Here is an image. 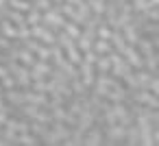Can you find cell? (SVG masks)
I'll return each mask as SVG.
<instances>
[{
	"label": "cell",
	"mask_w": 159,
	"mask_h": 146,
	"mask_svg": "<svg viewBox=\"0 0 159 146\" xmlns=\"http://www.w3.org/2000/svg\"><path fill=\"white\" fill-rule=\"evenodd\" d=\"M92 50L96 52V55H109L113 48H111V42L109 39H94V44H92Z\"/></svg>",
	"instance_id": "2e32d148"
},
{
	"label": "cell",
	"mask_w": 159,
	"mask_h": 146,
	"mask_svg": "<svg viewBox=\"0 0 159 146\" xmlns=\"http://www.w3.org/2000/svg\"><path fill=\"white\" fill-rule=\"evenodd\" d=\"M111 111H113V118H116V122H118V124L126 126V124H131V122H133V116H131L129 105H126L124 100L111 103Z\"/></svg>",
	"instance_id": "8992f818"
},
{
	"label": "cell",
	"mask_w": 159,
	"mask_h": 146,
	"mask_svg": "<svg viewBox=\"0 0 159 146\" xmlns=\"http://www.w3.org/2000/svg\"><path fill=\"white\" fill-rule=\"evenodd\" d=\"M137 31H139V35H146V37L157 35L159 33V22H142L137 26Z\"/></svg>",
	"instance_id": "ffe728a7"
},
{
	"label": "cell",
	"mask_w": 159,
	"mask_h": 146,
	"mask_svg": "<svg viewBox=\"0 0 159 146\" xmlns=\"http://www.w3.org/2000/svg\"><path fill=\"white\" fill-rule=\"evenodd\" d=\"M0 9H2V11L7 9V0H0Z\"/></svg>",
	"instance_id": "4316f807"
},
{
	"label": "cell",
	"mask_w": 159,
	"mask_h": 146,
	"mask_svg": "<svg viewBox=\"0 0 159 146\" xmlns=\"http://www.w3.org/2000/svg\"><path fill=\"white\" fill-rule=\"evenodd\" d=\"M148 5L150 7H159V0H148Z\"/></svg>",
	"instance_id": "484cf974"
},
{
	"label": "cell",
	"mask_w": 159,
	"mask_h": 146,
	"mask_svg": "<svg viewBox=\"0 0 159 146\" xmlns=\"http://www.w3.org/2000/svg\"><path fill=\"white\" fill-rule=\"evenodd\" d=\"M124 144H126V146H139V131H137L135 122L126 124V133H124Z\"/></svg>",
	"instance_id": "7c38bea8"
},
{
	"label": "cell",
	"mask_w": 159,
	"mask_h": 146,
	"mask_svg": "<svg viewBox=\"0 0 159 146\" xmlns=\"http://www.w3.org/2000/svg\"><path fill=\"white\" fill-rule=\"evenodd\" d=\"M31 72V81H39V79H48V74L52 72V63L44 61V59H35V63L29 68Z\"/></svg>",
	"instance_id": "ba28073f"
},
{
	"label": "cell",
	"mask_w": 159,
	"mask_h": 146,
	"mask_svg": "<svg viewBox=\"0 0 159 146\" xmlns=\"http://www.w3.org/2000/svg\"><path fill=\"white\" fill-rule=\"evenodd\" d=\"M18 144H22V146H37L39 137L35 133H31V131H22V133H18Z\"/></svg>",
	"instance_id": "ac0fdd59"
},
{
	"label": "cell",
	"mask_w": 159,
	"mask_h": 146,
	"mask_svg": "<svg viewBox=\"0 0 159 146\" xmlns=\"http://www.w3.org/2000/svg\"><path fill=\"white\" fill-rule=\"evenodd\" d=\"M111 48L116 50V52H122L124 50V46H126V39H124V35H122V31L120 29H113V33H111Z\"/></svg>",
	"instance_id": "9a60e30c"
},
{
	"label": "cell",
	"mask_w": 159,
	"mask_h": 146,
	"mask_svg": "<svg viewBox=\"0 0 159 146\" xmlns=\"http://www.w3.org/2000/svg\"><path fill=\"white\" fill-rule=\"evenodd\" d=\"M24 22H26L29 26L39 24V22H42V11H39V9H35V7H31V9L24 13Z\"/></svg>",
	"instance_id": "44dd1931"
},
{
	"label": "cell",
	"mask_w": 159,
	"mask_h": 146,
	"mask_svg": "<svg viewBox=\"0 0 159 146\" xmlns=\"http://www.w3.org/2000/svg\"><path fill=\"white\" fill-rule=\"evenodd\" d=\"M94 70H96L98 74H107V72L111 70V57H109V55H98L96 61H94Z\"/></svg>",
	"instance_id": "5bb4252c"
},
{
	"label": "cell",
	"mask_w": 159,
	"mask_h": 146,
	"mask_svg": "<svg viewBox=\"0 0 159 146\" xmlns=\"http://www.w3.org/2000/svg\"><path fill=\"white\" fill-rule=\"evenodd\" d=\"M111 33H113V29H111L105 20H100L98 26H96V37H98V39H111Z\"/></svg>",
	"instance_id": "603a6c76"
},
{
	"label": "cell",
	"mask_w": 159,
	"mask_h": 146,
	"mask_svg": "<svg viewBox=\"0 0 159 146\" xmlns=\"http://www.w3.org/2000/svg\"><path fill=\"white\" fill-rule=\"evenodd\" d=\"M31 2H33V7L39 9V11H46V9H50V7L55 5L52 0H31Z\"/></svg>",
	"instance_id": "d4e9b609"
},
{
	"label": "cell",
	"mask_w": 159,
	"mask_h": 146,
	"mask_svg": "<svg viewBox=\"0 0 159 146\" xmlns=\"http://www.w3.org/2000/svg\"><path fill=\"white\" fill-rule=\"evenodd\" d=\"M63 2H70V5H79L81 0H63Z\"/></svg>",
	"instance_id": "83f0119b"
},
{
	"label": "cell",
	"mask_w": 159,
	"mask_h": 146,
	"mask_svg": "<svg viewBox=\"0 0 159 146\" xmlns=\"http://www.w3.org/2000/svg\"><path fill=\"white\" fill-rule=\"evenodd\" d=\"M126 100L137 103V105H144V107H150V109H159V98H157V94L148 92L146 87H137V89L129 92ZM126 100H124V103H126Z\"/></svg>",
	"instance_id": "7a4b0ae2"
},
{
	"label": "cell",
	"mask_w": 159,
	"mask_h": 146,
	"mask_svg": "<svg viewBox=\"0 0 159 146\" xmlns=\"http://www.w3.org/2000/svg\"><path fill=\"white\" fill-rule=\"evenodd\" d=\"M42 24H46L48 29H52V31L57 33V31H59V29L66 24V18H63V16H61V11H59V9L52 5L50 9L42 11Z\"/></svg>",
	"instance_id": "277c9868"
},
{
	"label": "cell",
	"mask_w": 159,
	"mask_h": 146,
	"mask_svg": "<svg viewBox=\"0 0 159 146\" xmlns=\"http://www.w3.org/2000/svg\"><path fill=\"white\" fill-rule=\"evenodd\" d=\"M76 70H79V79H81V83H83L87 89H92V85H94V79H96L94 63H85V61H81V63L76 66Z\"/></svg>",
	"instance_id": "9c48e42d"
},
{
	"label": "cell",
	"mask_w": 159,
	"mask_h": 146,
	"mask_svg": "<svg viewBox=\"0 0 159 146\" xmlns=\"http://www.w3.org/2000/svg\"><path fill=\"white\" fill-rule=\"evenodd\" d=\"M102 142H105V137H102V126L94 122V124L85 131L81 144H85V146H98V144H102Z\"/></svg>",
	"instance_id": "30bf717a"
},
{
	"label": "cell",
	"mask_w": 159,
	"mask_h": 146,
	"mask_svg": "<svg viewBox=\"0 0 159 146\" xmlns=\"http://www.w3.org/2000/svg\"><path fill=\"white\" fill-rule=\"evenodd\" d=\"M31 37H35L37 42H42V44H48V46H52V44H57V33L52 31V29H48L46 24H35V26H31Z\"/></svg>",
	"instance_id": "5b68a950"
},
{
	"label": "cell",
	"mask_w": 159,
	"mask_h": 146,
	"mask_svg": "<svg viewBox=\"0 0 159 146\" xmlns=\"http://www.w3.org/2000/svg\"><path fill=\"white\" fill-rule=\"evenodd\" d=\"M2 63L7 66L9 74L13 76L16 87L26 89V87L31 85V72H29V66H24V63H20V61H16V59H7V61H2Z\"/></svg>",
	"instance_id": "6da1fadb"
},
{
	"label": "cell",
	"mask_w": 159,
	"mask_h": 146,
	"mask_svg": "<svg viewBox=\"0 0 159 146\" xmlns=\"http://www.w3.org/2000/svg\"><path fill=\"white\" fill-rule=\"evenodd\" d=\"M120 31H122V35H124V39H126V44H133V46H135V42L139 39V31H137V26H135L133 22H129V24L122 26Z\"/></svg>",
	"instance_id": "4fadbf2b"
},
{
	"label": "cell",
	"mask_w": 159,
	"mask_h": 146,
	"mask_svg": "<svg viewBox=\"0 0 159 146\" xmlns=\"http://www.w3.org/2000/svg\"><path fill=\"white\" fill-rule=\"evenodd\" d=\"M124 133H126V126H122V124H118V122L107 124V126H102V137H105L102 144H109V146H113V144H124Z\"/></svg>",
	"instance_id": "3957f363"
},
{
	"label": "cell",
	"mask_w": 159,
	"mask_h": 146,
	"mask_svg": "<svg viewBox=\"0 0 159 146\" xmlns=\"http://www.w3.org/2000/svg\"><path fill=\"white\" fill-rule=\"evenodd\" d=\"M7 7H9V9H16V11H22V13H26V11L33 7V2H31V0H7Z\"/></svg>",
	"instance_id": "7402d4cb"
},
{
	"label": "cell",
	"mask_w": 159,
	"mask_h": 146,
	"mask_svg": "<svg viewBox=\"0 0 159 146\" xmlns=\"http://www.w3.org/2000/svg\"><path fill=\"white\" fill-rule=\"evenodd\" d=\"M0 35L7 37V39H18V26L11 20L2 18V20H0Z\"/></svg>",
	"instance_id": "8fae6325"
},
{
	"label": "cell",
	"mask_w": 159,
	"mask_h": 146,
	"mask_svg": "<svg viewBox=\"0 0 159 146\" xmlns=\"http://www.w3.org/2000/svg\"><path fill=\"white\" fill-rule=\"evenodd\" d=\"M144 68H146L148 72L157 74V70H159V52H155V55H148V57H144Z\"/></svg>",
	"instance_id": "cb8c5ba5"
},
{
	"label": "cell",
	"mask_w": 159,
	"mask_h": 146,
	"mask_svg": "<svg viewBox=\"0 0 159 146\" xmlns=\"http://www.w3.org/2000/svg\"><path fill=\"white\" fill-rule=\"evenodd\" d=\"M2 18H5V11H2V9H0V20H2Z\"/></svg>",
	"instance_id": "f1b7e54d"
},
{
	"label": "cell",
	"mask_w": 159,
	"mask_h": 146,
	"mask_svg": "<svg viewBox=\"0 0 159 146\" xmlns=\"http://www.w3.org/2000/svg\"><path fill=\"white\" fill-rule=\"evenodd\" d=\"M150 76H152V72H148L146 68H137V70H133V79H135L137 87H146V83L150 81Z\"/></svg>",
	"instance_id": "e0dca14e"
},
{
	"label": "cell",
	"mask_w": 159,
	"mask_h": 146,
	"mask_svg": "<svg viewBox=\"0 0 159 146\" xmlns=\"http://www.w3.org/2000/svg\"><path fill=\"white\" fill-rule=\"evenodd\" d=\"M52 2H55V5H57V2H61V0H52Z\"/></svg>",
	"instance_id": "f546056e"
},
{
	"label": "cell",
	"mask_w": 159,
	"mask_h": 146,
	"mask_svg": "<svg viewBox=\"0 0 159 146\" xmlns=\"http://www.w3.org/2000/svg\"><path fill=\"white\" fill-rule=\"evenodd\" d=\"M124 59H126V63L133 68V70H137V68H144V57H142V52L133 46V44H126L124 46V50L120 52Z\"/></svg>",
	"instance_id": "52a82bcc"
},
{
	"label": "cell",
	"mask_w": 159,
	"mask_h": 146,
	"mask_svg": "<svg viewBox=\"0 0 159 146\" xmlns=\"http://www.w3.org/2000/svg\"><path fill=\"white\" fill-rule=\"evenodd\" d=\"M59 31H63L68 37H72V39H76L79 35H81V26L76 24V22H72V20H66V24L59 29Z\"/></svg>",
	"instance_id": "d6986e66"
}]
</instances>
